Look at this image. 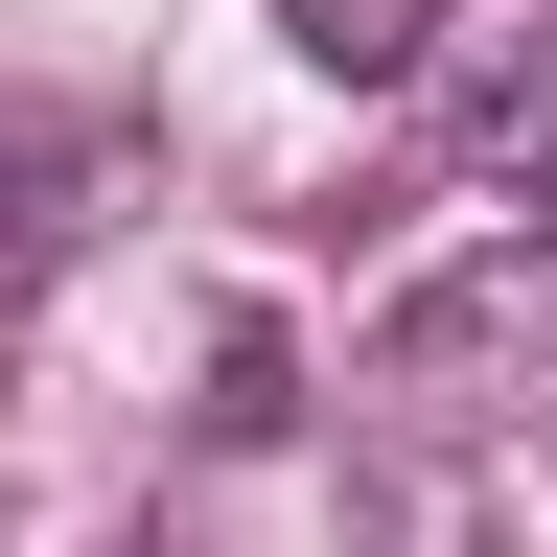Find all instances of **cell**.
<instances>
[{"instance_id": "1", "label": "cell", "mask_w": 557, "mask_h": 557, "mask_svg": "<svg viewBox=\"0 0 557 557\" xmlns=\"http://www.w3.org/2000/svg\"><path fill=\"white\" fill-rule=\"evenodd\" d=\"M348 395H372V442H487V418L534 395V256H465V278H418V302L348 348Z\"/></svg>"}, {"instance_id": "2", "label": "cell", "mask_w": 557, "mask_h": 557, "mask_svg": "<svg viewBox=\"0 0 557 557\" xmlns=\"http://www.w3.org/2000/svg\"><path fill=\"white\" fill-rule=\"evenodd\" d=\"M442 186L465 209H557V0H511V24L442 70Z\"/></svg>"}, {"instance_id": "3", "label": "cell", "mask_w": 557, "mask_h": 557, "mask_svg": "<svg viewBox=\"0 0 557 557\" xmlns=\"http://www.w3.org/2000/svg\"><path fill=\"white\" fill-rule=\"evenodd\" d=\"M94 209H116V139H70V116L0 94V325H24L70 256H94Z\"/></svg>"}, {"instance_id": "4", "label": "cell", "mask_w": 557, "mask_h": 557, "mask_svg": "<svg viewBox=\"0 0 557 557\" xmlns=\"http://www.w3.org/2000/svg\"><path fill=\"white\" fill-rule=\"evenodd\" d=\"M302 24V70H348V94H418L442 70V0H278Z\"/></svg>"}]
</instances>
